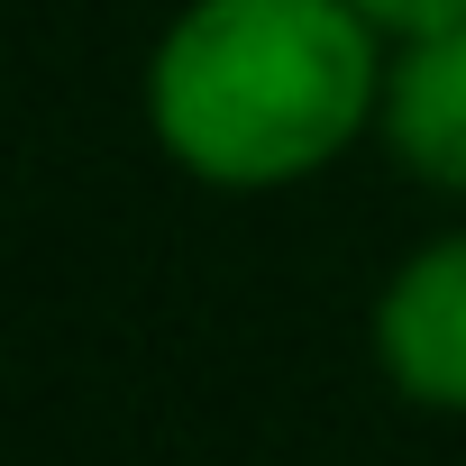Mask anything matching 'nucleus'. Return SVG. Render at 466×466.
I'll return each mask as SVG.
<instances>
[{
	"mask_svg": "<svg viewBox=\"0 0 466 466\" xmlns=\"http://www.w3.org/2000/svg\"><path fill=\"white\" fill-rule=\"evenodd\" d=\"M384 56L393 37L357 0H174L137 74V119L192 192H302L375 137Z\"/></svg>",
	"mask_w": 466,
	"mask_h": 466,
	"instance_id": "nucleus-1",
	"label": "nucleus"
},
{
	"mask_svg": "<svg viewBox=\"0 0 466 466\" xmlns=\"http://www.w3.org/2000/svg\"><path fill=\"white\" fill-rule=\"evenodd\" d=\"M366 357L402 411L466 420V219L393 257V275L366 302Z\"/></svg>",
	"mask_w": 466,
	"mask_h": 466,
	"instance_id": "nucleus-2",
	"label": "nucleus"
},
{
	"mask_svg": "<svg viewBox=\"0 0 466 466\" xmlns=\"http://www.w3.org/2000/svg\"><path fill=\"white\" fill-rule=\"evenodd\" d=\"M375 147H384V165H393L411 192L466 201V19L393 37Z\"/></svg>",
	"mask_w": 466,
	"mask_h": 466,
	"instance_id": "nucleus-3",
	"label": "nucleus"
},
{
	"mask_svg": "<svg viewBox=\"0 0 466 466\" xmlns=\"http://www.w3.org/2000/svg\"><path fill=\"white\" fill-rule=\"evenodd\" d=\"M357 10H366L384 37H411V28H448V19H466V0H357Z\"/></svg>",
	"mask_w": 466,
	"mask_h": 466,
	"instance_id": "nucleus-4",
	"label": "nucleus"
}]
</instances>
